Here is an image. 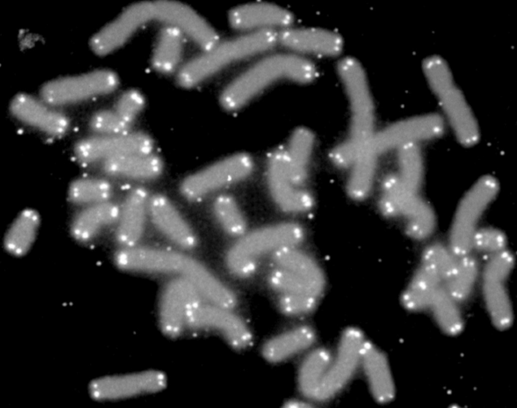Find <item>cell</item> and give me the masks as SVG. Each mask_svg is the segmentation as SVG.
<instances>
[{"mask_svg":"<svg viewBox=\"0 0 517 408\" xmlns=\"http://www.w3.org/2000/svg\"><path fill=\"white\" fill-rule=\"evenodd\" d=\"M317 73L316 66L305 58L290 55L270 56L231 82L222 93L221 103L226 109L234 110L276 80L287 78L307 83L313 80Z\"/></svg>","mask_w":517,"mask_h":408,"instance_id":"1","label":"cell"},{"mask_svg":"<svg viewBox=\"0 0 517 408\" xmlns=\"http://www.w3.org/2000/svg\"><path fill=\"white\" fill-rule=\"evenodd\" d=\"M278 38L274 31L267 29L218 43L184 65L178 73V83L193 86L230 63L271 48Z\"/></svg>","mask_w":517,"mask_h":408,"instance_id":"2","label":"cell"},{"mask_svg":"<svg viewBox=\"0 0 517 408\" xmlns=\"http://www.w3.org/2000/svg\"><path fill=\"white\" fill-rule=\"evenodd\" d=\"M423 68L457 140L467 147L476 144L480 137L477 121L463 94L454 82L447 63L439 56H430L424 60Z\"/></svg>","mask_w":517,"mask_h":408,"instance_id":"3","label":"cell"},{"mask_svg":"<svg viewBox=\"0 0 517 408\" xmlns=\"http://www.w3.org/2000/svg\"><path fill=\"white\" fill-rule=\"evenodd\" d=\"M302 228L287 223L261 229L248 234L229 250L227 263L230 270L240 277H246L255 268V258L269 251L294 247L303 239Z\"/></svg>","mask_w":517,"mask_h":408,"instance_id":"4","label":"cell"},{"mask_svg":"<svg viewBox=\"0 0 517 408\" xmlns=\"http://www.w3.org/2000/svg\"><path fill=\"white\" fill-rule=\"evenodd\" d=\"M337 71L349 100L352 121L349 138L359 142L373 136V100L366 72L355 59L347 57L337 65Z\"/></svg>","mask_w":517,"mask_h":408,"instance_id":"5","label":"cell"},{"mask_svg":"<svg viewBox=\"0 0 517 408\" xmlns=\"http://www.w3.org/2000/svg\"><path fill=\"white\" fill-rule=\"evenodd\" d=\"M499 190L497 180L491 176L480 178L460 202L452 226L450 244L453 253L464 256L469 251L477 221Z\"/></svg>","mask_w":517,"mask_h":408,"instance_id":"6","label":"cell"},{"mask_svg":"<svg viewBox=\"0 0 517 408\" xmlns=\"http://www.w3.org/2000/svg\"><path fill=\"white\" fill-rule=\"evenodd\" d=\"M118 84L115 73L98 70L50 81L41 88L40 96L45 102L56 107L110 93Z\"/></svg>","mask_w":517,"mask_h":408,"instance_id":"7","label":"cell"},{"mask_svg":"<svg viewBox=\"0 0 517 408\" xmlns=\"http://www.w3.org/2000/svg\"><path fill=\"white\" fill-rule=\"evenodd\" d=\"M253 166L250 158L243 154L230 156L186 177L180 190L188 200H198L224 187L246 177Z\"/></svg>","mask_w":517,"mask_h":408,"instance_id":"8","label":"cell"},{"mask_svg":"<svg viewBox=\"0 0 517 408\" xmlns=\"http://www.w3.org/2000/svg\"><path fill=\"white\" fill-rule=\"evenodd\" d=\"M365 342L363 334L357 328H348L343 332L336 355L331 360L315 399H328L348 383L361 362Z\"/></svg>","mask_w":517,"mask_h":408,"instance_id":"9","label":"cell"},{"mask_svg":"<svg viewBox=\"0 0 517 408\" xmlns=\"http://www.w3.org/2000/svg\"><path fill=\"white\" fill-rule=\"evenodd\" d=\"M154 143L147 134L129 132L118 135L96 134L79 141L74 152L80 162L90 163L123 155L152 152Z\"/></svg>","mask_w":517,"mask_h":408,"instance_id":"10","label":"cell"},{"mask_svg":"<svg viewBox=\"0 0 517 408\" xmlns=\"http://www.w3.org/2000/svg\"><path fill=\"white\" fill-rule=\"evenodd\" d=\"M444 129V120L439 115H422L399 122L374 135L369 145L377 154L405 144L436 138L442 134Z\"/></svg>","mask_w":517,"mask_h":408,"instance_id":"11","label":"cell"},{"mask_svg":"<svg viewBox=\"0 0 517 408\" xmlns=\"http://www.w3.org/2000/svg\"><path fill=\"white\" fill-rule=\"evenodd\" d=\"M267 169L271 193L281 208L289 212H304L312 208L311 195L291 178L286 149L279 148L271 155Z\"/></svg>","mask_w":517,"mask_h":408,"instance_id":"12","label":"cell"},{"mask_svg":"<svg viewBox=\"0 0 517 408\" xmlns=\"http://www.w3.org/2000/svg\"><path fill=\"white\" fill-rule=\"evenodd\" d=\"M166 384L163 373L148 371L96 379L89 384V393L97 400H115L156 392Z\"/></svg>","mask_w":517,"mask_h":408,"instance_id":"13","label":"cell"},{"mask_svg":"<svg viewBox=\"0 0 517 408\" xmlns=\"http://www.w3.org/2000/svg\"><path fill=\"white\" fill-rule=\"evenodd\" d=\"M153 18V3L140 2L131 5L92 37L90 47L96 54H107L122 46L140 26Z\"/></svg>","mask_w":517,"mask_h":408,"instance_id":"14","label":"cell"},{"mask_svg":"<svg viewBox=\"0 0 517 408\" xmlns=\"http://www.w3.org/2000/svg\"><path fill=\"white\" fill-rule=\"evenodd\" d=\"M195 287L179 277L165 287L160 303L161 322L166 334L176 336L183 320L203 302Z\"/></svg>","mask_w":517,"mask_h":408,"instance_id":"15","label":"cell"},{"mask_svg":"<svg viewBox=\"0 0 517 408\" xmlns=\"http://www.w3.org/2000/svg\"><path fill=\"white\" fill-rule=\"evenodd\" d=\"M154 17L184 32L205 51L218 44L214 29L190 7L179 2L160 1L153 3Z\"/></svg>","mask_w":517,"mask_h":408,"instance_id":"16","label":"cell"},{"mask_svg":"<svg viewBox=\"0 0 517 408\" xmlns=\"http://www.w3.org/2000/svg\"><path fill=\"white\" fill-rule=\"evenodd\" d=\"M186 329L191 333L205 329L218 330L237 348L248 345L251 339L249 331L240 318L228 309L212 304L199 305L188 318Z\"/></svg>","mask_w":517,"mask_h":408,"instance_id":"17","label":"cell"},{"mask_svg":"<svg viewBox=\"0 0 517 408\" xmlns=\"http://www.w3.org/2000/svg\"><path fill=\"white\" fill-rule=\"evenodd\" d=\"M10 109L21 121L53 136L64 135L70 126L67 116L41 99L19 94L12 100Z\"/></svg>","mask_w":517,"mask_h":408,"instance_id":"18","label":"cell"},{"mask_svg":"<svg viewBox=\"0 0 517 408\" xmlns=\"http://www.w3.org/2000/svg\"><path fill=\"white\" fill-rule=\"evenodd\" d=\"M150 196L142 187L133 188L126 196L117 221L116 239L123 247L136 246L141 238L148 214Z\"/></svg>","mask_w":517,"mask_h":408,"instance_id":"19","label":"cell"},{"mask_svg":"<svg viewBox=\"0 0 517 408\" xmlns=\"http://www.w3.org/2000/svg\"><path fill=\"white\" fill-rule=\"evenodd\" d=\"M148 215L159 231L178 246L190 249L196 246L194 232L166 196L159 194L150 196Z\"/></svg>","mask_w":517,"mask_h":408,"instance_id":"20","label":"cell"},{"mask_svg":"<svg viewBox=\"0 0 517 408\" xmlns=\"http://www.w3.org/2000/svg\"><path fill=\"white\" fill-rule=\"evenodd\" d=\"M284 46L301 53L323 56L339 54L343 47L341 36L337 32L321 28L286 30L279 36Z\"/></svg>","mask_w":517,"mask_h":408,"instance_id":"21","label":"cell"},{"mask_svg":"<svg viewBox=\"0 0 517 408\" xmlns=\"http://www.w3.org/2000/svg\"><path fill=\"white\" fill-rule=\"evenodd\" d=\"M120 211V207L110 200L86 206L73 218L71 234L80 243L91 242L118 221Z\"/></svg>","mask_w":517,"mask_h":408,"instance_id":"22","label":"cell"},{"mask_svg":"<svg viewBox=\"0 0 517 408\" xmlns=\"http://www.w3.org/2000/svg\"><path fill=\"white\" fill-rule=\"evenodd\" d=\"M162 159L152 152L123 155L102 162L101 169L108 175L139 180L156 178L162 173Z\"/></svg>","mask_w":517,"mask_h":408,"instance_id":"23","label":"cell"},{"mask_svg":"<svg viewBox=\"0 0 517 408\" xmlns=\"http://www.w3.org/2000/svg\"><path fill=\"white\" fill-rule=\"evenodd\" d=\"M361 362L374 398L381 403L392 400L395 395V387L385 354L372 343L365 341Z\"/></svg>","mask_w":517,"mask_h":408,"instance_id":"24","label":"cell"},{"mask_svg":"<svg viewBox=\"0 0 517 408\" xmlns=\"http://www.w3.org/2000/svg\"><path fill=\"white\" fill-rule=\"evenodd\" d=\"M229 21L235 28L247 30L269 27L286 26L293 21L291 13L275 5L257 3L243 5L232 10Z\"/></svg>","mask_w":517,"mask_h":408,"instance_id":"25","label":"cell"},{"mask_svg":"<svg viewBox=\"0 0 517 408\" xmlns=\"http://www.w3.org/2000/svg\"><path fill=\"white\" fill-rule=\"evenodd\" d=\"M40 224V216L35 210L21 211L7 230L4 239L5 249L13 256L25 255L33 245Z\"/></svg>","mask_w":517,"mask_h":408,"instance_id":"26","label":"cell"},{"mask_svg":"<svg viewBox=\"0 0 517 408\" xmlns=\"http://www.w3.org/2000/svg\"><path fill=\"white\" fill-rule=\"evenodd\" d=\"M441 280L432 268L422 264L402 294V305L412 311L429 308L435 294L440 287Z\"/></svg>","mask_w":517,"mask_h":408,"instance_id":"27","label":"cell"},{"mask_svg":"<svg viewBox=\"0 0 517 408\" xmlns=\"http://www.w3.org/2000/svg\"><path fill=\"white\" fill-rule=\"evenodd\" d=\"M315 340V334L311 328L298 327L268 341L263 347V355L270 361H279L308 348Z\"/></svg>","mask_w":517,"mask_h":408,"instance_id":"28","label":"cell"},{"mask_svg":"<svg viewBox=\"0 0 517 408\" xmlns=\"http://www.w3.org/2000/svg\"><path fill=\"white\" fill-rule=\"evenodd\" d=\"M182 33L168 25L161 31L152 58L153 67L159 72L168 74L178 67L183 51Z\"/></svg>","mask_w":517,"mask_h":408,"instance_id":"29","label":"cell"},{"mask_svg":"<svg viewBox=\"0 0 517 408\" xmlns=\"http://www.w3.org/2000/svg\"><path fill=\"white\" fill-rule=\"evenodd\" d=\"M313 145L312 133L301 128L293 132L286 149L291 178L298 187H301L305 180Z\"/></svg>","mask_w":517,"mask_h":408,"instance_id":"30","label":"cell"},{"mask_svg":"<svg viewBox=\"0 0 517 408\" xmlns=\"http://www.w3.org/2000/svg\"><path fill=\"white\" fill-rule=\"evenodd\" d=\"M330 352L318 348L303 360L299 372V386L302 393L309 398H315L322 380L332 360Z\"/></svg>","mask_w":517,"mask_h":408,"instance_id":"31","label":"cell"},{"mask_svg":"<svg viewBox=\"0 0 517 408\" xmlns=\"http://www.w3.org/2000/svg\"><path fill=\"white\" fill-rule=\"evenodd\" d=\"M273 259L279 268L313 282L325 283L324 274L317 262L293 247H285L275 251Z\"/></svg>","mask_w":517,"mask_h":408,"instance_id":"32","label":"cell"},{"mask_svg":"<svg viewBox=\"0 0 517 408\" xmlns=\"http://www.w3.org/2000/svg\"><path fill=\"white\" fill-rule=\"evenodd\" d=\"M113 193V186L107 179L81 177L74 180L70 185L68 198L74 204L86 206L109 201Z\"/></svg>","mask_w":517,"mask_h":408,"instance_id":"33","label":"cell"},{"mask_svg":"<svg viewBox=\"0 0 517 408\" xmlns=\"http://www.w3.org/2000/svg\"><path fill=\"white\" fill-rule=\"evenodd\" d=\"M484 293L494 326L501 331L508 329L513 322V312L508 295L501 282L485 281Z\"/></svg>","mask_w":517,"mask_h":408,"instance_id":"34","label":"cell"},{"mask_svg":"<svg viewBox=\"0 0 517 408\" xmlns=\"http://www.w3.org/2000/svg\"><path fill=\"white\" fill-rule=\"evenodd\" d=\"M455 302L445 289L440 287L429 308L441 330L450 336L459 334L463 328V319Z\"/></svg>","mask_w":517,"mask_h":408,"instance_id":"35","label":"cell"},{"mask_svg":"<svg viewBox=\"0 0 517 408\" xmlns=\"http://www.w3.org/2000/svg\"><path fill=\"white\" fill-rule=\"evenodd\" d=\"M400 174L398 175L403 186L418 193L423 179V164L421 153L417 143H409L399 148Z\"/></svg>","mask_w":517,"mask_h":408,"instance_id":"36","label":"cell"},{"mask_svg":"<svg viewBox=\"0 0 517 408\" xmlns=\"http://www.w3.org/2000/svg\"><path fill=\"white\" fill-rule=\"evenodd\" d=\"M269 280L271 286L282 294H301L319 300L325 288V283L313 282L279 267L271 274Z\"/></svg>","mask_w":517,"mask_h":408,"instance_id":"37","label":"cell"},{"mask_svg":"<svg viewBox=\"0 0 517 408\" xmlns=\"http://www.w3.org/2000/svg\"><path fill=\"white\" fill-rule=\"evenodd\" d=\"M376 156L368 145L352 165L348 190L353 198L361 200L369 193L374 178Z\"/></svg>","mask_w":517,"mask_h":408,"instance_id":"38","label":"cell"},{"mask_svg":"<svg viewBox=\"0 0 517 408\" xmlns=\"http://www.w3.org/2000/svg\"><path fill=\"white\" fill-rule=\"evenodd\" d=\"M213 210L217 219L227 233L234 236L243 234L245 222L233 198L227 195L218 197L214 201Z\"/></svg>","mask_w":517,"mask_h":408,"instance_id":"39","label":"cell"},{"mask_svg":"<svg viewBox=\"0 0 517 408\" xmlns=\"http://www.w3.org/2000/svg\"><path fill=\"white\" fill-rule=\"evenodd\" d=\"M476 273L477 264L472 258L465 257L458 261L456 269L447 281L445 289L455 301H463L468 297Z\"/></svg>","mask_w":517,"mask_h":408,"instance_id":"40","label":"cell"},{"mask_svg":"<svg viewBox=\"0 0 517 408\" xmlns=\"http://www.w3.org/2000/svg\"><path fill=\"white\" fill-rule=\"evenodd\" d=\"M458 261L444 247L433 245L424 252L423 264L432 268L441 280L447 282L455 272Z\"/></svg>","mask_w":517,"mask_h":408,"instance_id":"41","label":"cell"},{"mask_svg":"<svg viewBox=\"0 0 517 408\" xmlns=\"http://www.w3.org/2000/svg\"><path fill=\"white\" fill-rule=\"evenodd\" d=\"M90 129L96 134L118 135L130 132L132 125L126 122L114 110L98 111L91 117Z\"/></svg>","mask_w":517,"mask_h":408,"instance_id":"42","label":"cell"},{"mask_svg":"<svg viewBox=\"0 0 517 408\" xmlns=\"http://www.w3.org/2000/svg\"><path fill=\"white\" fill-rule=\"evenodd\" d=\"M144 103L143 96L140 92L129 90L121 95L114 110L126 122L132 125L142 110Z\"/></svg>","mask_w":517,"mask_h":408,"instance_id":"43","label":"cell"},{"mask_svg":"<svg viewBox=\"0 0 517 408\" xmlns=\"http://www.w3.org/2000/svg\"><path fill=\"white\" fill-rule=\"evenodd\" d=\"M406 220V232L410 237L415 239H421L427 237L434 228V216L429 206Z\"/></svg>","mask_w":517,"mask_h":408,"instance_id":"44","label":"cell"},{"mask_svg":"<svg viewBox=\"0 0 517 408\" xmlns=\"http://www.w3.org/2000/svg\"><path fill=\"white\" fill-rule=\"evenodd\" d=\"M318 301L319 300L310 296L286 293L280 297L279 305L284 313L297 315L309 312L314 309Z\"/></svg>","mask_w":517,"mask_h":408,"instance_id":"45","label":"cell"},{"mask_svg":"<svg viewBox=\"0 0 517 408\" xmlns=\"http://www.w3.org/2000/svg\"><path fill=\"white\" fill-rule=\"evenodd\" d=\"M504 236L499 231L492 229H483L475 232L472 246L484 252H500L505 246Z\"/></svg>","mask_w":517,"mask_h":408,"instance_id":"46","label":"cell"},{"mask_svg":"<svg viewBox=\"0 0 517 408\" xmlns=\"http://www.w3.org/2000/svg\"><path fill=\"white\" fill-rule=\"evenodd\" d=\"M513 265V258L508 252L501 251L489 261L485 269V281L501 282Z\"/></svg>","mask_w":517,"mask_h":408,"instance_id":"47","label":"cell"},{"mask_svg":"<svg viewBox=\"0 0 517 408\" xmlns=\"http://www.w3.org/2000/svg\"><path fill=\"white\" fill-rule=\"evenodd\" d=\"M312 406V405L309 403L296 400L288 401L284 405V407L289 408H303L311 407Z\"/></svg>","mask_w":517,"mask_h":408,"instance_id":"48","label":"cell"}]
</instances>
